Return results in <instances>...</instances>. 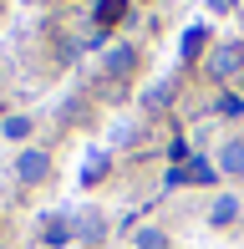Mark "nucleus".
Masks as SVG:
<instances>
[{
  "instance_id": "4468645a",
  "label": "nucleus",
  "mask_w": 244,
  "mask_h": 249,
  "mask_svg": "<svg viewBox=\"0 0 244 249\" xmlns=\"http://www.w3.org/2000/svg\"><path fill=\"white\" fill-rule=\"evenodd\" d=\"M219 112H224V117H244V97H234V92L219 97Z\"/></svg>"
},
{
  "instance_id": "9b49d317",
  "label": "nucleus",
  "mask_w": 244,
  "mask_h": 249,
  "mask_svg": "<svg viewBox=\"0 0 244 249\" xmlns=\"http://www.w3.org/2000/svg\"><path fill=\"white\" fill-rule=\"evenodd\" d=\"M168 97H173V82H158V87H148V107H168Z\"/></svg>"
},
{
  "instance_id": "9d476101",
  "label": "nucleus",
  "mask_w": 244,
  "mask_h": 249,
  "mask_svg": "<svg viewBox=\"0 0 244 249\" xmlns=\"http://www.w3.org/2000/svg\"><path fill=\"white\" fill-rule=\"evenodd\" d=\"M138 249H168V234H163V229H142L138 234Z\"/></svg>"
},
{
  "instance_id": "2eb2a0df",
  "label": "nucleus",
  "mask_w": 244,
  "mask_h": 249,
  "mask_svg": "<svg viewBox=\"0 0 244 249\" xmlns=\"http://www.w3.org/2000/svg\"><path fill=\"white\" fill-rule=\"evenodd\" d=\"M188 178H183V163H168V173H163V188H183Z\"/></svg>"
},
{
  "instance_id": "39448f33",
  "label": "nucleus",
  "mask_w": 244,
  "mask_h": 249,
  "mask_svg": "<svg viewBox=\"0 0 244 249\" xmlns=\"http://www.w3.org/2000/svg\"><path fill=\"white\" fill-rule=\"evenodd\" d=\"M71 219H61V213H51V219L46 224H41V239H46V244H71Z\"/></svg>"
},
{
  "instance_id": "f03ea898",
  "label": "nucleus",
  "mask_w": 244,
  "mask_h": 249,
  "mask_svg": "<svg viewBox=\"0 0 244 249\" xmlns=\"http://www.w3.org/2000/svg\"><path fill=\"white\" fill-rule=\"evenodd\" d=\"M209 71H214V76H234V71H244V46L224 41V46L209 56Z\"/></svg>"
},
{
  "instance_id": "6e6552de",
  "label": "nucleus",
  "mask_w": 244,
  "mask_h": 249,
  "mask_svg": "<svg viewBox=\"0 0 244 249\" xmlns=\"http://www.w3.org/2000/svg\"><path fill=\"white\" fill-rule=\"evenodd\" d=\"M219 168H224V173H244V142H224Z\"/></svg>"
},
{
  "instance_id": "20e7f679",
  "label": "nucleus",
  "mask_w": 244,
  "mask_h": 249,
  "mask_svg": "<svg viewBox=\"0 0 244 249\" xmlns=\"http://www.w3.org/2000/svg\"><path fill=\"white\" fill-rule=\"evenodd\" d=\"M234 219H239V198H234V194L214 198V209H209V224H214V229H229Z\"/></svg>"
},
{
  "instance_id": "0eeeda50",
  "label": "nucleus",
  "mask_w": 244,
  "mask_h": 249,
  "mask_svg": "<svg viewBox=\"0 0 244 249\" xmlns=\"http://www.w3.org/2000/svg\"><path fill=\"white\" fill-rule=\"evenodd\" d=\"M132 56H138V51H132L127 41L112 46V51H107V76H127V71H132Z\"/></svg>"
},
{
  "instance_id": "f257e3e1",
  "label": "nucleus",
  "mask_w": 244,
  "mask_h": 249,
  "mask_svg": "<svg viewBox=\"0 0 244 249\" xmlns=\"http://www.w3.org/2000/svg\"><path fill=\"white\" fill-rule=\"evenodd\" d=\"M46 173H51V158L41 153V148H26V153L16 158V178H20V183H41Z\"/></svg>"
},
{
  "instance_id": "7ed1b4c3",
  "label": "nucleus",
  "mask_w": 244,
  "mask_h": 249,
  "mask_svg": "<svg viewBox=\"0 0 244 249\" xmlns=\"http://www.w3.org/2000/svg\"><path fill=\"white\" fill-rule=\"evenodd\" d=\"M92 20H97V31H112L117 20H127V0H97Z\"/></svg>"
},
{
  "instance_id": "f3484780",
  "label": "nucleus",
  "mask_w": 244,
  "mask_h": 249,
  "mask_svg": "<svg viewBox=\"0 0 244 249\" xmlns=\"http://www.w3.org/2000/svg\"><path fill=\"white\" fill-rule=\"evenodd\" d=\"M168 158H173V163H188V142H183V138L168 142Z\"/></svg>"
},
{
  "instance_id": "dca6fc26",
  "label": "nucleus",
  "mask_w": 244,
  "mask_h": 249,
  "mask_svg": "<svg viewBox=\"0 0 244 249\" xmlns=\"http://www.w3.org/2000/svg\"><path fill=\"white\" fill-rule=\"evenodd\" d=\"M97 234H102V219H97V213H87V219H82V239H97Z\"/></svg>"
},
{
  "instance_id": "1a4fd4ad",
  "label": "nucleus",
  "mask_w": 244,
  "mask_h": 249,
  "mask_svg": "<svg viewBox=\"0 0 244 249\" xmlns=\"http://www.w3.org/2000/svg\"><path fill=\"white\" fill-rule=\"evenodd\" d=\"M204 41H209V31H204V26H193V31H188V36H183V61H193V56L204 51Z\"/></svg>"
},
{
  "instance_id": "423d86ee",
  "label": "nucleus",
  "mask_w": 244,
  "mask_h": 249,
  "mask_svg": "<svg viewBox=\"0 0 244 249\" xmlns=\"http://www.w3.org/2000/svg\"><path fill=\"white\" fill-rule=\"evenodd\" d=\"M183 178L204 188V183H214V178H219V168L209 163V158H188V163H183Z\"/></svg>"
},
{
  "instance_id": "ddd939ff",
  "label": "nucleus",
  "mask_w": 244,
  "mask_h": 249,
  "mask_svg": "<svg viewBox=\"0 0 244 249\" xmlns=\"http://www.w3.org/2000/svg\"><path fill=\"white\" fill-rule=\"evenodd\" d=\"M5 138H31V117H5Z\"/></svg>"
},
{
  "instance_id": "a211bd4d",
  "label": "nucleus",
  "mask_w": 244,
  "mask_h": 249,
  "mask_svg": "<svg viewBox=\"0 0 244 249\" xmlns=\"http://www.w3.org/2000/svg\"><path fill=\"white\" fill-rule=\"evenodd\" d=\"M209 5H214V10H229V5H234V0H209Z\"/></svg>"
},
{
  "instance_id": "f8f14e48",
  "label": "nucleus",
  "mask_w": 244,
  "mask_h": 249,
  "mask_svg": "<svg viewBox=\"0 0 244 249\" xmlns=\"http://www.w3.org/2000/svg\"><path fill=\"white\" fill-rule=\"evenodd\" d=\"M102 168H107V158H102V153H92V158H87V173H82V183H97V178H102Z\"/></svg>"
}]
</instances>
